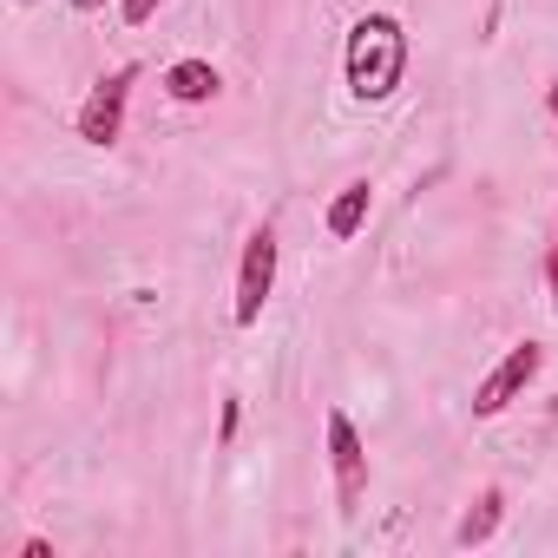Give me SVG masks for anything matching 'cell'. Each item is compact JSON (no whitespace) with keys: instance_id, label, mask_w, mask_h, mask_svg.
I'll return each mask as SVG.
<instances>
[{"instance_id":"obj_1","label":"cell","mask_w":558,"mask_h":558,"mask_svg":"<svg viewBox=\"0 0 558 558\" xmlns=\"http://www.w3.org/2000/svg\"><path fill=\"white\" fill-rule=\"evenodd\" d=\"M401 73H408V34H401V21H395V14H362V21L349 27V47H342V80H349V93H355L362 106H381V99H395Z\"/></svg>"},{"instance_id":"obj_2","label":"cell","mask_w":558,"mask_h":558,"mask_svg":"<svg viewBox=\"0 0 558 558\" xmlns=\"http://www.w3.org/2000/svg\"><path fill=\"white\" fill-rule=\"evenodd\" d=\"M269 290H276V230L256 223V230L243 236V263H236V303H230L236 329H256V323H263Z\"/></svg>"},{"instance_id":"obj_3","label":"cell","mask_w":558,"mask_h":558,"mask_svg":"<svg viewBox=\"0 0 558 558\" xmlns=\"http://www.w3.org/2000/svg\"><path fill=\"white\" fill-rule=\"evenodd\" d=\"M132 86H138V66H119V73H106L93 93H86V106H80V138L86 145H119V132H125V106H132Z\"/></svg>"},{"instance_id":"obj_4","label":"cell","mask_w":558,"mask_h":558,"mask_svg":"<svg viewBox=\"0 0 558 558\" xmlns=\"http://www.w3.org/2000/svg\"><path fill=\"white\" fill-rule=\"evenodd\" d=\"M329 473H336V506L355 519L362 499H368V447H362V434L342 408L329 414Z\"/></svg>"},{"instance_id":"obj_5","label":"cell","mask_w":558,"mask_h":558,"mask_svg":"<svg viewBox=\"0 0 558 558\" xmlns=\"http://www.w3.org/2000/svg\"><path fill=\"white\" fill-rule=\"evenodd\" d=\"M538 368H545V349H538V342H519V349H506V362H499V368H493V375L473 388V414H480V421L506 414V408H512V401L532 388V375H538Z\"/></svg>"},{"instance_id":"obj_6","label":"cell","mask_w":558,"mask_h":558,"mask_svg":"<svg viewBox=\"0 0 558 558\" xmlns=\"http://www.w3.org/2000/svg\"><path fill=\"white\" fill-rule=\"evenodd\" d=\"M499 519H506V486H486L473 506H466V519L453 525V545L460 551H473V545H486L493 532H499Z\"/></svg>"},{"instance_id":"obj_7","label":"cell","mask_w":558,"mask_h":558,"mask_svg":"<svg viewBox=\"0 0 558 558\" xmlns=\"http://www.w3.org/2000/svg\"><path fill=\"white\" fill-rule=\"evenodd\" d=\"M217 66L210 60H178V66H165V93L178 99V106H204V99H217Z\"/></svg>"},{"instance_id":"obj_8","label":"cell","mask_w":558,"mask_h":558,"mask_svg":"<svg viewBox=\"0 0 558 558\" xmlns=\"http://www.w3.org/2000/svg\"><path fill=\"white\" fill-rule=\"evenodd\" d=\"M368 204H375V184H368V178L342 184V191H336V204H329V217H323V223H329V236H336V243H349V236L368 223Z\"/></svg>"},{"instance_id":"obj_9","label":"cell","mask_w":558,"mask_h":558,"mask_svg":"<svg viewBox=\"0 0 558 558\" xmlns=\"http://www.w3.org/2000/svg\"><path fill=\"white\" fill-rule=\"evenodd\" d=\"M158 8H165V0H125V21H132V27H145Z\"/></svg>"},{"instance_id":"obj_10","label":"cell","mask_w":558,"mask_h":558,"mask_svg":"<svg viewBox=\"0 0 558 558\" xmlns=\"http://www.w3.org/2000/svg\"><path fill=\"white\" fill-rule=\"evenodd\" d=\"M236 421H243V408H236V401H223V421H217V440H230V434H236Z\"/></svg>"},{"instance_id":"obj_11","label":"cell","mask_w":558,"mask_h":558,"mask_svg":"<svg viewBox=\"0 0 558 558\" xmlns=\"http://www.w3.org/2000/svg\"><path fill=\"white\" fill-rule=\"evenodd\" d=\"M545 283H551V310H558V236H551V256H545Z\"/></svg>"},{"instance_id":"obj_12","label":"cell","mask_w":558,"mask_h":558,"mask_svg":"<svg viewBox=\"0 0 558 558\" xmlns=\"http://www.w3.org/2000/svg\"><path fill=\"white\" fill-rule=\"evenodd\" d=\"M73 8H80V14H99V8H106V0H73Z\"/></svg>"},{"instance_id":"obj_13","label":"cell","mask_w":558,"mask_h":558,"mask_svg":"<svg viewBox=\"0 0 558 558\" xmlns=\"http://www.w3.org/2000/svg\"><path fill=\"white\" fill-rule=\"evenodd\" d=\"M545 106H551V119H558V86H551V93H545Z\"/></svg>"},{"instance_id":"obj_14","label":"cell","mask_w":558,"mask_h":558,"mask_svg":"<svg viewBox=\"0 0 558 558\" xmlns=\"http://www.w3.org/2000/svg\"><path fill=\"white\" fill-rule=\"evenodd\" d=\"M21 8H27V0H21Z\"/></svg>"}]
</instances>
